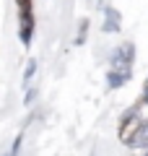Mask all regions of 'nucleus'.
I'll list each match as a JSON object with an SVG mask.
<instances>
[{
  "mask_svg": "<svg viewBox=\"0 0 148 156\" xmlns=\"http://www.w3.org/2000/svg\"><path fill=\"white\" fill-rule=\"evenodd\" d=\"M132 55H135L132 44H122L120 50L115 52V57H112V73H109V86H112V89H120L127 78H130Z\"/></svg>",
  "mask_w": 148,
  "mask_h": 156,
  "instance_id": "f257e3e1",
  "label": "nucleus"
},
{
  "mask_svg": "<svg viewBox=\"0 0 148 156\" xmlns=\"http://www.w3.org/2000/svg\"><path fill=\"white\" fill-rule=\"evenodd\" d=\"M18 5H21V39L29 44V39H31V29H34L31 5H29V0H18Z\"/></svg>",
  "mask_w": 148,
  "mask_h": 156,
  "instance_id": "f03ea898",
  "label": "nucleus"
},
{
  "mask_svg": "<svg viewBox=\"0 0 148 156\" xmlns=\"http://www.w3.org/2000/svg\"><path fill=\"white\" fill-rule=\"evenodd\" d=\"M127 143H130L132 148H148V122H143L140 128L135 130V135L127 138Z\"/></svg>",
  "mask_w": 148,
  "mask_h": 156,
  "instance_id": "7ed1b4c3",
  "label": "nucleus"
},
{
  "mask_svg": "<svg viewBox=\"0 0 148 156\" xmlns=\"http://www.w3.org/2000/svg\"><path fill=\"white\" fill-rule=\"evenodd\" d=\"M107 31H117L120 29V16H117L115 11H107Z\"/></svg>",
  "mask_w": 148,
  "mask_h": 156,
  "instance_id": "20e7f679",
  "label": "nucleus"
},
{
  "mask_svg": "<svg viewBox=\"0 0 148 156\" xmlns=\"http://www.w3.org/2000/svg\"><path fill=\"white\" fill-rule=\"evenodd\" d=\"M146 101H148V86H146Z\"/></svg>",
  "mask_w": 148,
  "mask_h": 156,
  "instance_id": "39448f33",
  "label": "nucleus"
}]
</instances>
